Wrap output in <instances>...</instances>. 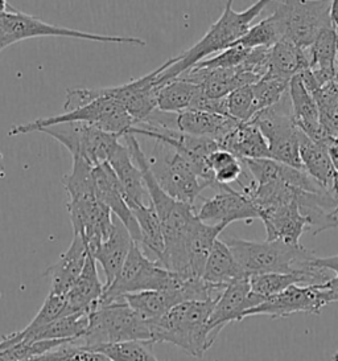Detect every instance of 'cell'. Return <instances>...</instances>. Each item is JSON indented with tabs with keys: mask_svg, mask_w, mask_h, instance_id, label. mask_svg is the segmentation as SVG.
Segmentation results:
<instances>
[{
	"mask_svg": "<svg viewBox=\"0 0 338 361\" xmlns=\"http://www.w3.org/2000/svg\"><path fill=\"white\" fill-rule=\"evenodd\" d=\"M270 4L267 0H259L246 8L244 11L237 12L232 8V1L229 0L225 4V10L220 19L211 24L209 31L204 35L200 42L194 44L188 51L177 54L167 60V68L158 75L156 85L161 86L180 75L188 72L194 65L211 59L213 54H218L232 48L246 32L251 28L253 22Z\"/></svg>",
	"mask_w": 338,
	"mask_h": 361,
	"instance_id": "obj_1",
	"label": "cell"
},
{
	"mask_svg": "<svg viewBox=\"0 0 338 361\" xmlns=\"http://www.w3.org/2000/svg\"><path fill=\"white\" fill-rule=\"evenodd\" d=\"M217 300H192L172 308L152 327L154 343H169L187 355L202 359L215 343L209 319Z\"/></svg>",
	"mask_w": 338,
	"mask_h": 361,
	"instance_id": "obj_2",
	"label": "cell"
},
{
	"mask_svg": "<svg viewBox=\"0 0 338 361\" xmlns=\"http://www.w3.org/2000/svg\"><path fill=\"white\" fill-rule=\"evenodd\" d=\"M226 244L247 276L270 273H315L320 269L313 265L316 255L301 244L288 245L267 240L258 243L241 238H232Z\"/></svg>",
	"mask_w": 338,
	"mask_h": 361,
	"instance_id": "obj_3",
	"label": "cell"
},
{
	"mask_svg": "<svg viewBox=\"0 0 338 361\" xmlns=\"http://www.w3.org/2000/svg\"><path fill=\"white\" fill-rule=\"evenodd\" d=\"M126 341H152L149 324L130 307L125 298L99 302L89 315V329L77 344L87 350H98Z\"/></svg>",
	"mask_w": 338,
	"mask_h": 361,
	"instance_id": "obj_4",
	"label": "cell"
},
{
	"mask_svg": "<svg viewBox=\"0 0 338 361\" xmlns=\"http://www.w3.org/2000/svg\"><path fill=\"white\" fill-rule=\"evenodd\" d=\"M65 122H84L118 138H125L135 128V121L130 117L125 106L114 98L107 96L104 87H96V98L90 104L56 117L40 118L25 125L13 126L8 135L15 137L39 133L42 128Z\"/></svg>",
	"mask_w": 338,
	"mask_h": 361,
	"instance_id": "obj_5",
	"label": "cell"
},
{
	"mask_svg": "<svg viewBox=\"0 0 338 361\" xmlns=\"http://www.w3.org/2000/svg\"><path fill=\"white\" fill-rule=\"evenodd\" d=\"M42 36L69 37L96 43L132 44L139 47L146 45V42L139 37L84 32L48 24L33 15L15 10L7 1H0V52L15 43Z\"/></svg>",
	"mask_w": 338,
	"mask_h": 361,
	"instance_id": "obj_6",
	"label": "cell"
},
{
	"mask_svg": "<svg viewBox=\"0 0 338 361\" xmlns=\"http://www.w3.org/2000/svg\"><path fill=\"white\" fill-rule=\"evenodd\" d=\"M187 276L172 273L158 264L155 259L148 258L140 249L139 244H134L126 264L115 281L105 290L101 302H113L130 294L144 291L172 290L184 285Z\"/></svg>",
	"mask_w": 338,
	"mask_h": 361,
	"instance_id": "obj_7",
	"label": "cell"
},
{
	"mask_svg": "<svg viewBox=\"0 0 338 361\" xmlns=\"http://www.w3.org/2000/svg\"><path fill=\"white\" fill-rule=\"evenodd\" d=\"M274 3L273 13L280 24L283 40L301 49H309L321 31L332 25V1L285 0Z\"/></svg>",
	"mask_w": 338,
	"mask_h": 361,
	"instance_id": "obj_8",
	"label": "cell"
},
{
	"mask_svg": "<svg viewBox=\"0 0 338 361\" xmlns=\"http://www.w3.org/2000/svg\"><path fill=\"white\" fill-rule=\"evenodd\" d=\"M155 142L154 158L148 160L160 188L176 202L194 207L201 192L208 187L200 180L189 163L169 145Z\"/></svg>",
	"mask_w": 338,
	"mask_h": 361,
	"instance_id": "obj_9",
	"label": "cell"
},
{
	"mask_svg": "<svg viewBox=\"0 0 338 361\" xmlns=\"http://www.w3.org/2000/svg\"><path fill=\"white\" fill-rule=\"evenodd\" d=\"M39 133L56 139L69 149L73 158L86 160L93 167L108 163L120 145V138L84 122L58 123L42 128Z\"/></svg>",
	"mask_w": 338,
	"mask_h": 361,
	"instance_id": "obj_10",
	"label": "cell"
},
{
	"mask_svg": "<svg viewBox=\"0 0 338 361\" xmlns=\"http://www.w3.org/2000/svg\"><path fill=\"white\" fill-rule=\"evenodd\" d=\"M333 302H336V295L320 286H291L283 293L265 299L258 307L249 310L244 318L258 315L288 318L297 312L318 315L323 308Z\"/></svg>",
	"mask_w": 338,
	"mask_h": 361,
	"instance_id": "obj_11",
	"label": "cell"
},
{
	"mask_svg": "<svg viewBox=\"0 0 338 361\" xmlns=\"http://www.w3.org/2000/svg\"><path fill=\"white\" fill-rule=\"evenodd\" d=\"M68 213L74 234L80 235L92 255L113 231V213L96 196L68 200Z\"/></svg>",
	"mask_w": 338,
	"mask_h": 361,
	"instance_id": "obj_12",
	"label": "cell"
},
{
	"mask_svg": "<svg viewBox=\"0 0 338 361\" xmlns=\"http://www.w3.org/2000/svg\"><path fill=\"white\" fill-rule=\"evenodd\" d=\"M167 61L160 65L154 72L140 78L119 86L104 87L106 94L120 102L130 117L137 123L146 121L158 110V93L160 86L156 85L158 75L167 68Z\"/></svg>",
	"mask_w": 338,
	"mask_h": 361,
	"instance_id": "obj_13",
	"label": "cell"
},
{
	"mask_svg": "<svg viewBox=\"0 0 338 361\" xmlns=\"http://www.w3.org/2000/svg\"><path fill=\"white\" fill-rule=\"evenodd\" d=\"M265 298L251 291L249 276L234 281L223 290L221 297L215 302L211 319V338L215 341L222 329L232 322H241L249 310L262 305Z\"/></svg>",
	"mask_w": 338,
	"mask_h": 361,
	"instance_id": "obj_14",
	"label": "cell"
},
{
	"mask_svg": "<svg viewBox=\"0 0 338 361\" xmlns=\"http://www.w3.org/2000/svg\"><path fill=\"white\" fill-rule=\"evenodd\" d=\"M197 217L204 224L225 225L227 228L235 221L259 219L261 212L249 195L230 188L217 192L211 199L204 200Z\"/></svg>",
	"mask_w": 338,
	"mask_h": 361,
	"instance_id": "obj_15",
	"label": "cell"
},
{
	"mask_svg": "<svg viewBox=\"0 0 338 361\" xmlns=\"http://www.w3.org/2000/svg\"><path fill=\"white\" fill-rule=\"evenodd\" d=\"M179 78L200 86L201 93L206 98L218 99L242 86L254 85L262 77L249 71L244 65L232 69H211L196 65Z\"/></svg>",
	"mask_w": 338,
	"mask_h": 361,
	"instance_id": "obj_16",
	"label": "cell"
},
{
	"mask_svg": "<svg viewBox=\"0 0 338 361\" xmlns=\"http://www.w3.org/2000/svg\"><path fill=\"white\" fill-rule=\"evenodd\" d=\"M93 175H94L96 199L102 204H105L111 213L126 226L127 231L130 232L134 241L137 244H140L142 234H140L137 219L134 213L131 212L130 207L127 205L122 185L118 180L113 169L108 166V163H104L94 167Z\"/></svg>",
	"mask_w": 338,
	"mask_h": 361,
	"instance_id": "obj_17",
	"label": "cell"
},
{
	"mask_svg": "<svg viewBox=\"0 0 338 361\" xmlns=\"http://www.w3.org/2000/svg\"><path fill=\"white\" fill-rule=\"evenodd\" d=\"M259 219L263 221L267 241L300 245L301 235L311 231L309 221L300 212L297 200L264 209Z\"/></svg>",
	"mask_w": 338,
	"mask_h": 361,
	"instance_id": "obj_18",
	"label": "cell"
},
{
	"mask_svg": "<svg viewBox=\"0 0 338 361\" xmlns=\"http://www.w3.org/2000/svg\"><path fill=\"white\" fill-rule=\"evenodd\" d=\"M288 96L292 107V117L296 128L303 131L308 138L324 146L329 135L320 122L318 105L313 94L306 89L300 75H295L288 89Z\"/></svg>",
	"mask_w": 338,
	"mask_h": 361,
	"instance_id": "obj_19",
	"label": "cell"
},
{
	"mask_svg": "<svg viewBox=\"0 0 338 361\" xmlns=\"http://www.w3.org/2000/svg\"><path fill=\"white\" fill-rule=\"evenodd\" d=\"M135 244L123 223L113 214V231L102 244L92 253L96 265L106 276L105 290L110 286L126 264L127 257Z\"/></svg>",
	"mask_w": 338,
	"mask_h": 361,
	"instance_id": "obj_20",
	"label": "cell"
},
{
	"mask_svg": "<svg viewBox=\"0 0 338 361\" xmlns=\"http://www.w3.org/2000/svg\"><path fill=\"white\" fill-rule=\"evenodd\" d=\"M93 255L89 253L84 270L72 288L65 294L66 307L63 317L74 314L90 315L105 294V285L101 282Z\"/></svg>",
	"mask_w": 338,
	"mask_h": 361,
	"instance_id": "obj_21",
	"label": "cell"
},
{
	"mask_svg": "<svg viewBox=\"0 0 338 361\" xmlns=\"http://www.w3.org/2000/svg\"><path fill=\"white\" fill-rule=\"evenodd\" d=\"M89 255L84 240L74 234L73 241L68 250L61 255L58 261L49 266L44 276L51 279V294L65 295L80 278Z\"/></svg>",
	"mask_w": 338,
	"mask_h": 361,
	"instance_id": "obj_22",
	"label": "cell"
},
{
	"mask_svg": "<svg viewBox=\"0 0 338 361\" xmlns=\"http://www.w3.org/2000/svg\"><path fill=\"white\" fill-rule=\"evenodd\" d=\"M235 119L205 111H182L176 114V128L192 137L215 140L218 145L239 126Z\"/></svg>",
	"mask_w": 338,
	"mask_h": 361,
	"instance_id": "obj_23",
	"label": "cell"
},
{
	"mask_svg": "<svg viewBox=\"0 0 338 361\" xmlns=\"http://www.w3.org/2000/svg\"><path fill=\"white\" fill-rule=\"evenodd\" d=\"M108 166L113 169L122 185L123 195L130 209L143 204H149L146 202L148 192L143 179V173L132 159L127 146H123L122 143L118 146L115 152L108 160Z\"/></svg>",
	"mask_w": 338,
	"mask_h": 361,
	"instance_id": "obj_24",
	"label": "cell"
},
{
	"mask_svg": "<svg viewBox=\"0 0 338 361\" xmlns=\"http://www.w3.org/2000/svg\"><path fill=\"white\" fill-rule=\"evenodd\" d=\"M306 52L309 57V71L320 89L336 80L338 35L333 24L321 31Z\"/></svg>",
	"mask_w": 338,
	"mask_h": 361,
	"instance_id": "obj_25",
	"label": "cell"
},
{
	"mask_svg": "<svg viewBox=\"0 0 338 361\" xmlns=\"http://www.w3.org/2000/svg\"><path fill=\"white\" fill-rule=\"evenodd\" d=\"M300 158L306 173L312 176L329 195L337 199L338 172L327 149L315 143L304 134L300 143Z\"/></svg>",
	"mask_w": 338,
	"mask_h": 361,
	"instance_id": "obj_26",
	"label": "cell"
},
{
	"mask_svg": "<svg viewBox=\"0 0 338 361\" xmlns=\"http://www.w3.org/2000/svg\"><path fill=\"white\" fill-rule=\"evenodd\" d=\"M239 160L271 159L268 143L254 122H243L220 143Z\"/></svg>",
	"mask_w": 338,
	"mask_h": 361,
	"instance_id": "obj_27",
	"label": "cell"
},
{
	"mask_svg": "<svg viewBox=\"0 0 338 361\" xmlns=\"http://www.w3.org/2000/svg\"><path fill=\"white\" fill-rule=\"evenodd\" d=\"M247 278L226 243L217 240L206 261L202 279L214 286L226 287L234 281Z\"/></svg>",
	"mask_w": 338,
	"mask_h": 361,
	"instance_id": "obj_28",
	"label": "cell"
},
{
	"mask_svg": "<svg viewBox=\"0 0 338 361\" xmlns=\"http://www.w3.org/2000/svg\"><path fill=\"white\" fill-rule=\"evenodd\" d=\"M309 69V57L306 49L296 47L287 40H280L268 51L267 73L291 81L295 75Z\"/></svg>",
	"mask_w": 338,
	"mask_h": 361,
	"instance_id": "obj_29",
	"label": "cell"
},
{
	"mask_svg": "<svg viewBox=\"0 0 338 361\" xmlns=\"http://www.w3.org/2000/svg\"><path fill=\"white\" fill-rule=\"evenodd\" d=\"M200 93V86L196 84L181 78L172 80L158 89V110L169 114L188 111Z\"/></svg>",
	"mask_w": 338,
	"mask_h": 361,
	"instance_id": "obj_30",
	"label": "cell"
},
{
	"mask_svg": "<svg viewBox=\"0 0 338 361\" xmlns=\"http://www.w3.org/2000/svg\"><path fill=\"white\" fill-rule=\"evenodd\" d=\"M131 212L134 213L137 219L140 234H142V240L139 245L146 246L148 250L156 257L155 261H158L164 252V234H163L160 219L154 205L151 202L143 204L132 208Z\"/></svg>",
	"mask_w": 338,
	"mask_h": 361,
	"instance_id": "obj_31",
	"label": "cell"
},
{
	"mask_svg": "<svg viewBox=\"0 0 338 361\" xmlns=\"http://www.w3.org/2000/svg\"><path fill=\"white\" fill-rule=\"evenodd\" d=\"M89 329L87 314H74L56 319L39 334L36 341L58 340V341H80Z\"/></svg>",
	"mask_w": 338,
	"mask_h": 361,
	"instance_id": "obj_32",
	"label": "cell"
},
{
	"mask_svg": "<svg viewBox=\"0 0 338 361\" xmlns=\"http://www.w3.org/2000/svg\"><path fill=\"white\" fill-rule=\"evenodd\" d=\"M209 166L214 173V180L218 185V191H227L232 188V183H238L244 173L242 160L235 158L226 149H217L209 158Z\"/></svg>",
	"mask_w": 338,
	"mask_h": 361,
	"instance_id": "obj_33",
	"label": "cell"
},
{
	"mask_svg": "<svg viewBox=\"0 0 338 361\" xmlns=\"http://www.w3.org/2000/svg\"><path fill=\"white\" fill-rule=\"evenodd\" d=\"M94 167L81 158H73L72 171L63 176V184L68 200H77L95 195Z\"/></svg>",
	"mask_w": 338,
	"mask_h": 361,
	"instance_id": "obj_34",
	"label": "cell"
},
{
	"mask_svg": "<svg viewBox=\"0 0 338 361\" xmlns=\"http://www.w3.org/2000/svg\"><path fill=\"white\" fill-rule=\"evenodd\" d=\"M280 40H283L280 24L274 13H271L270 16L264 18L263 20L251 25V28L246 32L242 39H239L234 45H241L247 49H270Z\"/></svg>",
	"mask_w": 338,
	"mask_h": 361,
	"instance_id": "obj_35",
	"label": "cell"
},
{
	"mask_svg": "<svg viewBox=\"0 0 338 361\" xmlns=\"http://www.w3.org/2000/svg\"><path fill=\"white\" fill-rule=\"evenodd\" d=\"M288 80L282 77L265 73V75L253 85L254 113H259L264 109L273 107L279 104L287 94L289 89Z\"/></svg>",
	"mask_w": 338,
	"mask_h": 361,
	"instance_id": "obj_36",
	"label": "cell"
},
{
	"mask_svg": "<svg viewBox=\"0 0 338 361\" xmlns=\"http://www.w3.org/2000/svg\"><path fill=\"white\" fill-rule=\"evenodd\" d=\"M320 111V122L327 135L338 138V81L334 80L313 93Z\"/></svg>",
	"mask_w": 338,
	"mask_h": 361,
	"instance_id": "obj_37",
	"label": "cell"
},
{
	"mask_svg": "<svg viewBox=\"0 0 338 361\" xmlns=\"http://www.w3.org/2000/svg\"><path fill=\"white\" fill-rule=\"evenodd\" d=\"M152 341H126L104 345L98 350L113 361H158L152 350Z\"/></svg>",
	"mask_w": 338,
	"mask_h": 361,
	"instance_id": "obj_38",
	"label": "cell"
},
{
	"mask_svg": "<svg viewBox=\"0 0 338 361\" xmlns=\"http://www.w3.org/2000/svg\"><path fill=\"white\" fill-rule=\"evenodd\" d=\"M32 361H113L99 350H87L75 341L63 345L35 357Z\"/></svg>",
	"mask_w": 338,
	"mask_h": 361,
	"instance_id": "obj_39",
	"label": "cell"
},
{
	"mask_svg": "<svg viewBox=\"0 0 338 361\" xmlns=\"http://www.w3.org/2000/svg\"><path fill=\"white\" fill-rule=\"evenodd\" d=\"M227 104V114L229 117L238 122H250L253 119L254 93L253 85L242 86L232 92L226 97Z\"/></svg>",
	"mask_w": 338,
	"mask_h": 361,
	"instance_id": "obj_40",
	"label": "cell"
},
{
	"mask_svg": "<svg viewBox=\"0 0 338 361\" xmlns=\"http://www.w3.org/2000/svg\"><path fill=\"white\" fill-rule=\"evenodd\" d=\"M253 49L243 48L241 45H234L232 48L223 51L221 54H215L211 59L201 61L197 66L211 68V69H232L239 68L246 64L249 56ZM196 66V65H194Z\"/></svg>",
	"mask_w": 338,
	"mask_h": 361,
	"instance_id": "obj_41",
	"label": "cell"
},
{
	"mask_svg": "<svg viewBox=\"0 0 338 361\" xmlns=\"http://www.w3.org/2000/svg\"><path fill=\"white\" fill-rule=\"evenodd\" d=\"M313 265L321 269H325L329 271H333L334 276L327 281V283L320 285L321 288L327 290L336 295V302H337L338 295V255H332V257H317L313 259Z\"/></svg>",
	"mask_w": 338,
	"mask_h": 361,
	"instance_id": "obj_42",
	"label": "cell"
},
{
	"mask_svg": "<svg viewBox=\"0 0 338 361\" xmlns=\"http://www.w3.org/2000/svg\"><path fill=\"white\" fill-rule=\"evenodd\" d=\"M330 20L333 25L338 24V0L332 1L330 4Z\"/></svg>",
	"mask_w": 338,
	"mask_h": 361,
	"instance_id": "obj_43",
	"label": "cell"
},
{
	"mask_svg": "<svg viewBox=\"0 0 338 361\" xmlns=\"http://www.w3.org/2000/svg\"><path fill=\"white\" fill-rule=\"evenodd\" d=\"M330 361H338V350L332 356V359H330Z\"/></svg>",
	"mask_w": 338,
	"mask_h": 361,
	"instance_id": "obj_44",
	"label": "cell"
},
{
	"mask_svg": "<svg viewBox=\"0 0 338 361\" xmlns=\"http://www.w3.org/2000/svg\"><path fill=\"white\" fill-rule=\"evenodd\" d=\"M333 216H337L338 217V192H337V207H336V209L333 211Z\"/></svg>",
	"mask_w": 338,
	"mask_h": 361,
	"instance_id": "obj_45",
	"label": "cell"
},
{
	"mask_svg": "<svg viewBox=\"0 0 338 361\" xmlns=\"http://www.w3.org/2000/svg\"><path fill=\"white\" fill-rule=\"evenodd\" d=\"M336 80L338 81V54H337V64H336Z\"/></svg>",
	"mask_w": 338,
	"mask_h": 361,
	"instance_id": "obj_46",
	"label": "cell"
},
{
	"mask_svg": "<svg viewBox=\"0 0 338 361\" xmlns=\"http://www.w3.org/2000/svg\"><path fill=\"white\" fill-rule=\"evenodd\" d=\"M337 302H338V295H337Z\"/></svg>",
	"mask_w": 338,
	"mask_h": 361,
	"instance_id": "obj_47",
	"label": "cell"
}]
</instances>
